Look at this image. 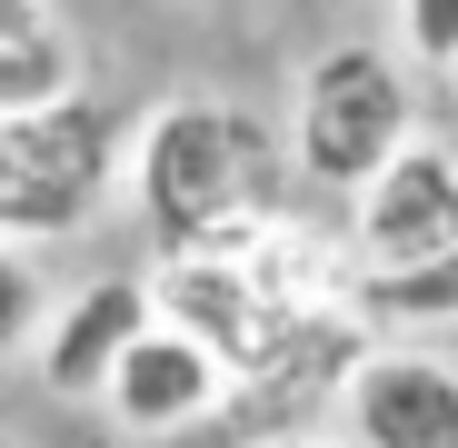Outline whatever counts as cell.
<instances>
[{
  "label": "cell",
  "instance_id": "1",
  "mask_svg": "<svg viewBox=\"0 0 458 448\" xmlns=\"http://www.w3.org/2000/svg\"><path fill=\"white\" fill-rule=\"evenodd\" d=\"M279 170H299L279 130L240 100H160L130 139V199L170 259L240 249L279 219Z\"/></svg>",
  "mask_w": 458,
  "mask_h": 448
},
{
  "label": "cell",
  "instance_id": "2",
  "mask_svg": "<svg viewBox=\"0 0 458 448\" xmlns=\"http://www.w3.org/2000/svg\"><path fill=\"white\" fill-rule=\"evenodd\" d=\"M409 139H419V100H409V80H399L389 50L349 40V50H319L310 70H299V100H289V160H299V180H310V190L359 199Z\"/></svg>",
  "mask_w": 458,
  "mask_h": 448
},
{
  "label": "cell",
  "instance_id": "3",
  "mask_svg": "<svg viewBox=\"0 0 458 448\" xmlns=\"http://www.w3.org/2000/svg\"><path fill=\"white\" fill-rule=\"evenodd\" d=\"M130 139L140 130H120V110H100V100H60L40 120H0V240L11 249L70 240L110 199V180L130 170Z\"/></svg>",
  "mask_w": 458,
  "mask_h": 448
},
{
  "label": "cell",
  "instance_id": "4",
  "mask_svg": "<svg viewBox=\"0 0 458 448\" xmlns=\"http://www.w3.org/2000/svg\"><path fill=\"white\" fill-rule=\"evenodd\" d=\"M149 289H160V319H170V329H190L199 349L229 359V379H259V368H269L299 329H310V319H299V309H289V299H279L240 249L160 259V279H149ZM329 319H339V309H329Z\"/></svg>",
  "mask_w": 458,
  "mask_h": 448
},
{
  "label": "cell",
  "instance_id": "5",
  "mask_svg": "<svg viewBox=\"0 0 458 448\" xmlns=\"http://www.w3.org/2000/svg\"><path fill=\"white\" fill-rule=\"evenodd\" d=\"M349 249H359V269H419V259L458 249V149L448 139H409L349 199Z\"/></svg>",
  "mask_w": 458,
  "mask_h": 448
},
{
  "label": "cell",
  "instance_id": "6",
  "mask_svg": "<svg viewBox=\"0 0 458 448\" xmlns=\"http://www.w3.org/2000/svg\"><path fill=\"white\" fill-rule=\"evenodd\" d=\"M160 329V289L149 279H90L81 299H60V319L40 339V379L50 399H110L120 359Z\"/></svg>",
  "mask_w": 458,
  "mask_h": 448
},
{
  "label": "cell",
  "instance_id": "7",
  "mask_svg": "<svg viewBox=\"0 0 458 448\" xmlns=\"http://www.w3.org/2000/svg\"><path fill=\"white\" fill-rule=\"evenodd\" d=\"M339 409L359 448H458V368L428 349H369Z\"/></svg>",
  "mask_w": 458,
  "mask_h": 448
},
{
  "label": "cell",
  "instance_id": "8",
  "mask_svg": "<svg viewBox=\"0 0 458 448\" xmlns=\"http://www.w3.org/2000/svg\"><path fill=\"white\" fill-rule=\"evenodd\" d=\"M229 399V359L199 349L190 329H149L130 359H120V379H110V418L140 428V438H170V428H199L209 409Z\"/></svg>",
  "mask_w": 458,
  "mask_h": 448
},
{
  "label": "cell",
  "instance_id": "9",
  "mask_svg": "<svg viewBox=\"0 0 458 448\" xmlns=\"http://www.w3.org/2000/svg\"><path fill=\"white\" fill-rule=\"evenodd\" d=\"M359 319L369 329H448L458 319V249L419 269H359Z\"/></svg>",
  "mask_w": 458,
  "mask_h": 448
},
{
  "label": "cell",
  "instance_id": "10",
  "mask_svg": "<svg viewBox=\"0 0 458 448\" xmlns=\"http://www.w3.org/2000/svg\"><path fill=\"white\" fill-rule=\"evenodd\" d=\"M60 100H81V50H70V30L50 21V30L0 50V120H40Z\"/></svg>",
  "mask_w": 458,
  "mask_h": 448
},
{
  "label": "cell",
  "instance_id": "11",
  "mask_svg": "<svg viewBox=\"0 0 458 448\" xmlns=\"http://www.w3.org/2000/svg\"><path fill=\"white\" fill-rule=\"evenodd\" d=\"M50 289H40V259L30 249H11V240H0V359H40V339H50Z\"/></svg>",
  "mask_w": 458,
  "mask_h": 448
},
{
  "label": "cell",
  "instance_id": "12",
  "mask_svg": "<svg viewBox=\"0 0 458 448\" xmlns=\"http://www.w3.org/2000/svg\"><path fill=\"white\" fill-rule=\"evenodd\" d=\"M399 40L419 70H458V0H399Z\"/></svg>",
  "mask_w": 458,
  "mask_h": 448
},
{
  "label": "cell",
  "instance_id": "13",
  "mask_svg": "<svg viewBox=\"0 0 458 448\" xmlns=\"http://www.w3.org/2000/svg\"><path fill=\"white\" fill-rule=\"evenodd\" d=\"M30 30H50V0H0V50L30 40Z\"/></svg>",
  "mask_w": 458,
  "mask_h": 448
},
{
  "label": "cell",
  "instance_id": "14",
  "mask_svg": "<svg viewBox=\"0 0 458 448\" xmlns=\"http://www.w3.org/2000/svg\"><path fill=\"white\" fill-rule=\"evenodd\" d=\"M269 448H310V438H269Z\"/></svg>",
  "mask_w": 458,
  "mask_h": 448
},
{
  "label": "cell",
  "instance_id": "15",
  "mask_svg": "<svg viewBox=\"0 0 458 448\" xmlns=\"http://www.w3.org/2000/svg\"><path fill=\"white\" fill-rule=\"evenodd\" d=\"M448 90H458V70H448Z\"/></svg>",
  "mask_w": 458,
  "mask_h": 448
}]
</instances>
